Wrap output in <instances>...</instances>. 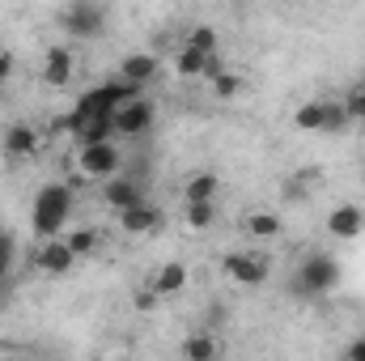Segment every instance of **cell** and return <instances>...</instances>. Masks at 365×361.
I'll list each match as a JSON object with an SVG mask.
<instances>
[{"label":"cell","mask_w":365,"mask_h":361,"mask_svg":"<svg viewBox=\"0 0 365 361\" xmlns=\"http://www.w3.org/2000/svg\"><path fill=\"white\" fill-rule=\"evenodd\" d=\"M73 217V183H43L38 195H34V208H30V225L38 238H56L64 234Z\"/></svg>","instance_id":"1"},{"label":"cell","mask_w":365,"mask_h":361,"mask_svg":"<svg viewBox=\"0 0 365 361\" xmlns=\"http://www.w3.org/2000/svg\"><path fill=\"white\" fill-rule=\"evenodd\" d=\"M340 280H344L340 260L327 255V251H314V255H306V260L297 264L289 289H293V298H327V293L340 289Z\"/></svg>","instance_id":"2"},{"label":"cell","mask_w":365,"mask_h":361,"mask_svg":"<svg viewBox=\"0 0 365 361\" xmlns=\"http://www.w3.org/2000/svg\"><path fill=\"white\" fill-rule=\"evenodd\" d=\"M110 119H115V136L136 141V136H145V132L158 123V102H153V98H145V93H136V98L119 102V106L110 111Z\"/></svg>","instance_id":"3"},{"label":"cell","mask_w":365,"mask_h":361,"mask_svg":"<svg viewBox=\"0 0 365 361\" xmlns=\"http://www.w3.org/2000/svg\"><path fill=\"white\" fill-rule=\"evenodd\" d=\"M221 272H225L234 285H242V289H259V285L272 280V260H268L264 251H230V255L221 260Z\"/></svg>","instance_id":"4"},{"label":"cell","mask_w":365,"mask_h":361,"mask_svg":"<svg viewBox=\"0 0 365 361\" xmlns=\"http://www.w3.org/2000/svg\"><path fill=\"white\" fill-rule=\"evenodd\" d=\"M77 171L86 179H110L123 171V153L115 141H93V145H77Z\"/></svg>","instance_id":"5"},{"label":"cell","mask_w":365,"mask_h":361,"mask_svg":"<svg viewBox=\"0 0 365 361\" xmlns=\"http://www.w3.org/2000/svg\"><path fill=\"white\" fill-rule=\"evenodd\" d=\"M60 26H64L73 39H98L102 26H106V13H102L93 0H73V4L60 13Z\"/></svg>","instance_id":"6"},{"label":"cell","mask_w":365,"mask_h":361,"mask_svg":"<svg viewBox=\"0 0 365 361\" xmlns=\"http://www.w3.org/2000/svg\"><path fill=\"white\" fill-rule=\"evenodd\" d=\"M115 217H119V230L132 234V238H140V234H162V230H166V213H162L158 204H149V200H140V204H132V208H123V213H115Z\"/></svg>","instance_id":"7"},{"label":"cell","mask_w":365,"mask_h":361,"mask_svg":"<svg viewBox=\"0 0 365 361\" xmlns=\"http://www.w3.org/2000/svg\"><path fill=\"white\" fill-rule=\"evenodd\" d=\"M77 264V255H73V247L64 243V234H56V238H38V251H34V268L47 272V276H64V272H73Z\"/></svg>","instance_id":"8"},{"label":"cell","mask_w":365,"mask_h":361,"mask_svg":"<svg viewBox=\"0 0 365 361\" xmlns=\"http://www.w3.org/2000/svg\"><path fill=\"white\" fill-rule=\"evenodd\" d=\"M323 225H327V234H331L336 243H357L365 234V208L361 204H336Z\"/></svg>","instance_id":"9"},{"label":"cell","mask_w":365,"mask_h":361,"mask_svg":"<svg viewBox=\"0 0 365 361\" xmlns=\"http://www.w3.org/2000/svg\"><path fill=\"white\" fill-rule=\"evenodd\" d=\"M102 200H106L110 213H123V208H132V204L145 200V187H140V179H132V175L119 171V175L102 179Z\"/></svg>","instance_id":"10"},{"label":"cell","mask_w":365,"mask_h":361,"mask_svg":"<svg viewBox=\"0 0 365 361\" xmlns=\"http://www.w3.org/2000/svg\"><path fill=\"white\" fill-rule=\"evenodd\" d=\"M158 68H162V60H158L153 51H128V56L119 60V73H115V77H123V81H132V86H149V81L158 77Z\"/></svg>","instance_id":"11"},{"label":"cell","mask_w":365,"mask_h":361,"mask_svg":"<svg viewBox=\"0 0 365 361\" xmlns=\"http://www.w3.org/2000/svg\"><path fill=\"white\" fill-rule=\"evenodd\" d=\"M38 153V132H34V123H9V132H4V158H13V162H30Z\"/></svg>","instance_id":"12"},{"label":"cell","mask_w":365,"mask_h":361,"mask_svg":"<svg viewBox=\"0 0 365 361\" xmlns=\"http://www.w3.org/2000/svg\"><path fill=\"white\" fill-rule=\"evenodd\" d=\"M187 285H191V272H187L182 260H166L162 268L153 272V280H149V289H153L158 298H179Z\"/></svg>","instance_id":"13"},{"label":"cell","mask_w":365,"mask_h":361,"mask_svg":"<svg viewBox=\"0 0 365 361\" xmlns=\"http://www.w3.org/2000/svg\"><path fill=\"white\" fill-rule=\"evenodd\" d=\"M68 81H73V51L68 47H47V56H43V86L64 90Z\"/></svg>","instance_id":"14"},{"label":"cell","mask_w":365,"mask_h":361,"mask_svg":"<svg viewBox=\"0 0 365 361\" xmlns=\"http://www.w3.org/2000/svg\"><path fill=\"white\" fill-rule=\"evenodd\" d=\"M284 230V221H280V213H268V208H251L247 217H242V234L247 238H259V243H268Z\"/></svg>","instance_id":"15"},{"label":"cell","mask_w":365,"mask_h":361,"mask_svg":"<svg viewBox=\"0 0 365 361\" xmlns=\"http://www.w3.org/2000/svg\"><path fill=\"white\" fill-rule=\"evenodd\" d=\"M179 353L187 361H217V357H221V340H217V336H208V332H191V336L179 345Z\"/></svg>","instance_id":"16"},{"label":"cell","mask_w":365,"mask_h":361,"mask_svg":"<svg viewBox=\"0 0 365 361\" xmlns=\"http://www.w3.org/2000/svg\"><path fill=\"white\" fill-rule=\"evenodd\" d=\"M217 191H221V179H217L212 171H200V175H191V179L182 183V204H200V200H217Z\"/></svg>","instance_id":"17"},{"label":"cell","mask_w":365,"mask_h":361,"mask_svg":"<svg viewBox=\"0 0 365 361\" xmlns=\"http://www.w3.org/2000/svg\"><path fill=\"white\" fill-rule=\"evenodd\" d=\"M204 68H208V56H204L200 47L182 43L179 51H175V73H179L182 81H195V77H204Z\"/></svg>","instance_id":"18"},{"label":"cell","mask_w":365,"mask_h":361,"mask_svg":"<svg viewBox=\"0 0 365 361\" xmlns=\"http://www.w3.org/2000/svg\"><path fill=\"white\" fill-rule=\"evenodd\" d=\"M182 225L204 234L217 225V200H200V204H182Z\"/></svg>","instance_id":"19"},{"label":"cell","mask_w":365,"mask_h":361,"mask_svg":"<svg viewBox=\"0 0 365 361\" xmlns=\"http://www.w3.org/2000/svg\"><path fill=\"white\" fill-rule=\"evenodd\" d=\"M349 123H353L349 106H344L340 98H323V132H327V136H340Z\"/></svg>","instance_id":"20"},{"label":"cell","mask_w":365,"mask_h":361,"mask_svg":"<svg viewBox=\"0 0 365 361\" xmlns=\"http://www.w3.org/2000/svg\"><path fill=\"white\" fill-rule=\"evenodd\" d=\"M293 128L297 132H323V98H310L293 111Z\"/></svg>","instance_id":"21"},{"label":"cell","mask_w":365,"mask_h":361,"mask_svg":"<svg viewBox=\"0 0 365 361\" xmlns=\"http://www.w3.org/2000/svg\"><path fill=\"white\" fill-rule=\"evenodd\" d=\"M64 243L73 247V255H77V260H90L93 251H98V230L77 225V230H68V234H64Z\"/></svg>","instance_id":"22"},{"label":"cell","mask_w":365,"mask_h":361,"mask_svg":"<svg viewBox=\"0 0 365 361\" xmlns=\"http://www.w3.org/2000/svg\"><path fill=\"white\" fill-rule=\"evenodd\" d=\"M182 43L200 47L204 56H217V51H221V39H217V30H212V26H204V21H195V26L187 30V39H182Z\"/></svg>","instance_id":"23"},{"label":"cell","mask_w":365,"mask_h":361,"mask_svg":"<svg viewBox=\"0 0 365 361\" xmlns=\"http://www.w3.org/2000/svg\"><path fill=\"white\" fill-rule=\"evenodd\" d=\"M208 86H212V93H217L221 102H230V98H238V93H242V77H238V73H230V68H221Z\"/></svg>","instance_id":"24"},{"label":"cell","mask_w":365,"mask_h":361,"mask_svg":"<svg viewBox=\"0 0 365 361\" xmlns=\"http://www.w3.org/2000/svg\"><path fill=\"white\" fill-rule=\"evenodd\" d=\"M344 106H349V115H353V123H365V81H353L344 98H340Z\"/></svg>","instance_id":"25"},{"label":"cell","mask_w":365,"mask_h":361,"mask_svg":"<svg viewBox=\"0 0 365 361\" xmlns=\"http://www.w3.org/2000/svg\"><path fill=\"white\" fill-rule=\"evenodd\" d=\"M13 260H17V238L0 230V280L13 276Z\"/></svg>","instance_id":"26"},{"label":"cell","mask_w":365,"mask_h":361,"mask_svg":"<svg viewBox=\"0 0 365 361\" xmlns=\"http://www.w3.org/2000/svg\"><path fill=\"white\" fill-rule=\"evenodd\" d=\"M13 73H17V56L0 47V86H9V81H13Z\"/></svg>","instance_id":"27"},{"label":"cell","mask_w":365,"mask_h":361,"mask_svg":"<svg viewBox=\"0 0 365 361\" xmlns=\"http://www.w3.org/2000/svg\"><path fill=\"white\" fill-rule=\"evenodd\" d=\"M132 306H136V310H153V306H158V293H153V289L145 285V289H136V298H132Z\"/></svg>","instance_id":"28"},{"label":"cell","mask_w":365,"mask_h":361,"mask_svg":"<svg viewBox=\"0 0 365 361\" xmlns=\"http://www.w3.org/2000/svg\"><path fill=\"white\" fill-rule=\"evenodd\" d=\"M344 357H349V361H365V336H357V340H349V345H344Z\"/></svg>","instance_id":"29"},{"label":"cell","mask_w":365,"mask_h":361,"mask_svg":"<svg viewBox=\"0 0 365 361\" xmlns=\"http://www.w3.org/2000/svg\"><path fill=\"white\" fill-rule=\"evenodd\" d=\"M4 353H13V345H0V357H4Z\"/></svg>","instance_id":"30"}]
</instances>
